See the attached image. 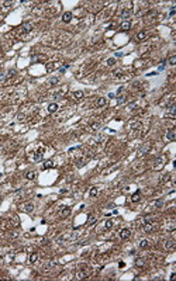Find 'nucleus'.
Here are the masks:
<instances>
[{
  "label": "nucleus",
  "instance_id": "34",
  "mask_svg": "<svg viewBox=\"0 0 176 281\" xmlns=\"http://www.w3.org/2000/svg\"><path fill=\"white\" fill-rule=\"evenodd\" d=\"M54 166V162L52 160H47L45 162V164H44V169H49V167H52Z\"/></svg>",
  "mask_w": 176,
  "mask_h": 281
},
{
  "label": "nucleus",
  "instance_id": "4",
  "mask_svg": "<svg viewBox=\"0 0 176 281\" xmlns=\"http://www.w3.org/2000/svg\"><path fill=\"white\" fill-rule=\"evenodd\" d=\"M32 30V24L31 23H27V24H23L18 30V34H23V32H30Z\"/></svg>",
  "mask_w": 176,
  "mask_h": 281
},
{
  "label": "nucleus",
  "instance_id": "17",
  "mask_svg": "<svg viewBox=\"0 0 176 281\" xmlns=\"http://www.w3.org/2000/svg\"><path fill=\"white\" fill-rule=\"evenodd\" d=\"M58 108H59V105L57 103H51L48 105V112H55V111H58Z\"/></svg>",
  "mask_w": 176,
  "mask_h": 281
},
{
  "label": "nucleus",
  "instance_id": "24",
  "mask_svg": "<svg viewBox=\"0 0 176 281\" xmlns=\"http://www.w3.org/2000/svg\"><path fill=\"white\" fill-rule=\"evenodd\" d=\"M96 216L94 215H89V219H88V225L90 226V225H93V224H96Z\"/></svg>",
  "mask_w": 176,
  "mask_h": 281
},
{
  "label": "nucleus",
  "instance_id": "18",
  "mask_svg": "<svg viewBox=\"0 0 176 281\" xmlns=\"http://www.w3.org/2000/svg\"><path fill=\"white\" fill-rule=\"evenodd\" d=\"M145 37H147V32L145 31H141V32H138L137 34V41H142V39H145Z\"/></svg>",
  "mask_w": 176,
  "mask_h": 281
},
{
  "label": "nucleus",
  "instance_id": "15",
  "mask_svg": "<svg viewBox=\"0 0 176 281\" xmlns=\"http://www.w3.org/2000/svg\"><path fill=\"white\" fill-rule=\"evenodd\" d=\"M120 28H121L123 31H128L130 28H131V23H130V21H124V23H121V24H120Z\"/></svg>",
  "mask_w": 176,
  "mask_h": 281
},
{
  "label": "nucleus",
  "instance_id": "35",
  "mask_svg": "<svg viewBox=\"0 0 176 281\" xmlns=\"http://www.w3.org/2000/svg\"><path fill=\"white\" fill-rule=\"evenodd\" d=\"M7 80V73H0V83H3V82H6Z\"/></svg>",
  "mask_w": 176,
  "mask_h": 281
},
{
  "label": "nucleus",
  "instance_id": "10",
  "mask_svg": "<svg viewBox=\"0 0 176 281\" xmlns=\"http://www.w3.org/2000/svg\"><path fill=\"white\" fill-rule=\"evenodd\" d=\"M83 96H85V93L82 90H78V91H73L72 93V97H73V100H80V99H83Z\"/></svg>",
  "mask_w": 176,
  "mask_h": 281
},
{
  "label": "nucleus",
  "instance_id": "7",
  "mask_svg": "<svg viewBox=\"0 0 176 281\" xmlns=\"http://www.w3.org/2000/svg\"><path fill=\"white\" fill-rule=\"evenodd\" d=\"M131 14H132V10L131 9H124L123 11H121V14H120V17L123 18V20H127V18L131 17Z\"/></svg>",
  "mask_w": 176,
  "mask_h": 281
},
{
  "label": "nucleus",
  "instance_id": "11",
  "mask_svg": "<svg viewBox=\"0 0 176 281\" xmlns=\"http://www.w3.org/2000/svg\"><path fill=\"white\" fill-rule=\"evenodd\" d=\"M140 198H141V191L137 190L135 193L131 195V201H132V203H138V201H140Z\"/></svg>",
  "mask_w": 176,
  "mask_h": 281
},
{
  "label": "nucleus",
  "instance_id": "19",
  "mask_svg": "<svg viewBox=\"0 0 176 281\" xmlns=\"http://www.w3.org/2000/svg\"><path fill=\"white\" fill-rule=\"evenodd\" d=\"M97 194H99L97 187H92V188H90V191H89V197H96Z\"/></svg>",
  "mask_w": 176,
  "mask_h": 281
},
{
  "label": "nucleus",
  "instance_id": "20",
  "mask_svg": "<svg viewBox=\"0 0 176 281\" xmlns=\"http://www.w3.org/2000/svg\"><path fill=\"white\" fill-rule=\"evenodd\" d=\"M69 214H70V208H63V209H61V216L62 218H66Z\"/></svg>",
  "mask_w": 176,
  "mask_h": 281
},
{
  "label": "nucleus",
  "instance_id": "33",
  "mask_svg": "<svg viewBox=\"0 0 176 281\" xmlns=\"http://www.w3.org/2000/svg\"><path fill=\"white\" fill-rule=\"evenodd\" d=\"M99 128H100V124H99V122H94V124L90 125V131H97Z\"/></svg>",
  "mask_w": 176,
  "mask_h": 281
},
{
  "label": "nucleus",
  "instance_id": "6",
  "mask_svg": "<svg viewBox=\"0 0 176 281\" xmlns=\"http://www.w3.org/2000/svg\"><path fill=\"white\" fill-rule=\"evenodd\" d=\"M21 209H23L24 212H28V214H30V212L34 211V204H32V203H26V204H23V205H21Z\"/></svg>",
  "mask_w": 176,
  "mask_h": 281
},
{
  "label": "nucleus",
  "instance_id": "30",
  "mask_svg": "<svg viewBox=\"0 0 176 281\" xmlns=\"http://www.w3.org/2000/svg\"><path fill=\"white\" fill-rule=\"evenodd\" d=\"M37 259H38V255H37V253H31V256H30V263H35V261H37Z\"/></svg>",
  "mask_w": 176,
  "mask_h": 281
},
{
  "label": "nucleus",
  "instance_id": "16",
  "mask_svg": "<svg viewBox=\"0 0 176 281\" xmlns=\"http://www.w3.org/2000/svg\"><path fill=\"white\" fill-rule=\"evenodd\" d=\"M89 274H90L89 271H78V274H76L78 277H76V278H78V280H82V278H88Z\"/></svg>",
  "mask_w": 176,
  "mask_h": 281
},
{
  "label": "nucleus",
  "instance_id": "25",
  "mask_svg": "<svg viewBox=\"0 0 176 281\" xmlns=\"http://www.w3.org/2000/svg\"><path fill=\"white\" fill-rule=\"evenodd\" d=\"M144 264H145V260H144V259H141V257H140V259L135 260V266H137V267H142Z\"/></svg>",
  "mask_w": 176,
  "mask_h": 281
},
{
  "label": "nucleus",
  "instance_id": "13",
  "mask_svg": "<svg viewBox=\"0 0 176 281\" xmlns=\"http://www.w3.org/2000/svg\"><path fill=\"white\" fill-rule=\"evenodd\" d=\"M70 20H72V13H69V11L63 13V16H62V21L63 23H70Z\"/></svg>",
  "mask_w": 176,
  "mask_h": 281
},
{
  "label": "nucleus",
  "instance_id": "26",
  "mask_svg": "<svg viewBox=\"0 0 176 281\" xmlns=\"http://www.w3.org/2000/svg\"><path fill=\"white\" fill-rule=\"evenodd\" d=\"M141 128V122H132L131 124V129L132 131H138Z\"/></svg>",
  "mask_w": 176,
  "mask_h": 281
},
{
  "label": "nucleus",
  "instance_id": "36",
  "mask_svg": "<svg viewBox=\"0 0 176 281\" xmlns=\"http://www.w3.org/2000/svg\"><path fill=\"white\" fill-rule=\"evenodd\" d=\"M168 62H169L171 65H176V56H175V55H172L171 58H169V61H168Z\"/></svg>",
  "mask_w": 176,
  "mask_h": 281
},
{
  "label": "nucleus",
  "instance_id": "12",
  "mask_svg": "<svg viewBox=\"0 0 176 281\" xmlns=\"http://www.w3.org/2000/svg\"><path fill=\"white\" fill-rule=\"evenodd\" d=\"M106 104H107V100L104 97H100V99L96 100V107H104Z\"/></svg>",
  "mask_w": 176,
  "mask_h": 281
},
{
  "label": "nucleus",
  "instance_id": "8",
  "mask_svg": "<svg viewBox=\"0 0 176 281\" xmlns=\"http://www.w3.org/2000/svg\"><path fill=\"white\" fill-rule=\"evenodd\" d=\"M176 138V131L173 129V128H171V129L166 132V139L168 141H175Z\"/></svg>",
  "mask_w": 176,
  "mask_h": 281
},
{
  "label": "nucleus",
  "instance_id": "1",
  "mask_svg": "<svg viewBox=\"0 0 176 281\" xmlns=\"http://www.w3.org/2000/svg\"><path fill=\"white\" fill-rule=\"evenodd\" d=\"M166 160H168L166 156H159L158 159L155 160V164L152 166V167H154V170H161V169L166 164Z\"/></svg>",
  "mask_w": 176,
  "mask_h": 281
},
{
  "label": "nucleus",
  "instance_id": "9",
  "mask_svg": "<svg viewBox=\"0 0 176 281\" xmlns=\"http://www.w3.org/2000/svg\"><path fill=\"white\" fill-rule=\"evenodd\" d=\"M163 247H165V249H173V247H175V240H173V239L165 240V242H163Z\"/></svg>",
  "mask_w": 176,
  "mask_h": 281
},
{
  "label": "nucleus",
  "instance_id": "37",
  "mask_svg": "<svg viewBox=\"0 0 176 281\" xmlns=\"http://www.w3.org/2000/svg\"><path fill=\"white\" fill-rule=\"evenodd\" d=\"M107 65H109V66L116 65V59H114V58H110V59H107Z\"/></svg>",
  "mask_w": 176,
  "mask_h": 281
},
{
  "label": "nucleus",
  "instance_id": "22",
  "mask_svg": "<svg viewBox=\"0 0 176 281\" xmlns=\"http://www.w3.org/2000/svg\"><path fill=\"white\" fill-rule=\"evenodd\" d=\"M70 238V233H65V235H62V236H59L58 238V242L59 243H63V240H66V239H69Z\"/></svg>",
  "mask_w": 176,
  "mask_h": 281
},
{
  "label": "nucleus",
  "instance_id": "14",
  "mask_svg": "<svg viewBox=\"0 0 176 281\" xmlns=\"http://www.w3.org/2000/svg\"><path fill=\"white\" fill-rule=\"evenodd\" d=\"M142 229H144L145 233H151V232L154 230V225L152 224H144V228H142Z\"/></svg>",
  "mask_w": 176,
  "mask_h": 281
},
{
  "label": "nucleus",
  "instance_id": "32",
  "mask_svg": "<svg viewBox=\"0 0 176 281\" xmlns=\"http://www.w3.org/2000/svg\"><path fill=\"white\" fill-rule=\"evenodd\" d=\"M26 177L28 179V180H34L35 179V172H28V173L26 174Z\"/></svg>",
  "mask_w": 176,
  "mask_h": 281
},
{
  "label": "nucleus",
  "instance_id": "3",
  "mask_svg": "<svg viewBox=\"0 0 176 281\" xmlns=\"http://www.w3.org/2000/svg\"><path fill=\"white\" fill-rule=\"evenodd\" d=\"M149 149H151V142L144 143V145H142V146H141L140 149H138V156H144V155H147Z\"/></svg>",
  "mask_w": 176,
  "mask_h": 281
},
{
  "label": "nucleus",
  "instance_id": "27",
  "mask_svg": "<svg viewBox=\"0 0 176 281\" xmlns=\"http://www.w3.org/2000/svg\"><path fill=\"white\" fill-rule=\"evenodd\" d=\"M104 228H106V229H111V228H113V221H111V219H107V221H106V222H104Z\"/></svg>",
  "mask_w": 176,
  "mask_h": 281
},
{
  "label": "nucleus",
  "instance_id": "21",
  "mask_svg": "<svg viewBox=\"0 0 176 281\" xmlns=\"http://www.w3.org/2000/svg\"><path fill=\"white\" fill-rule=\"evenodd\" d=\"M148 246H149V242H148L147 239H142V240L140 242V247H141V249H147Z\"/></svg>",
  "mask_w": 176,
  "mask_h": 281
},
{
  "label": "nucleus",
  "instance_id": "23",
  "mask_svg": "<svg viewBox=\"0 0 176 281\" xmlns=\"http://www.w3.org/2000/svg\"><path fill=\"white\" fill-rule=\"evenodd\" d=\"M58 83H59V79H58V77H52V79H49L48 84H49V86H57Z\"/></svg>",
  "mask_w": 176,
  "mask_h": 281
},
{
  "label": "nucleus",
  "instance_id": "28",
  "mask_svg": "<svg viewBox=\"0 0 176 281\" xmlns=\"http://www.w3.org/2000/svg\"><path fill=\"white\" fill-rule=\"evenodd\" d=\"M163 204H165V203H163V200H158V201H155V203H154V207L155 208H162Z\"/></svg>",
  "mask_w": 176,
  "mask_h": 281
},
{
  "label": "nucleus",
  "instance_id": "38",
  "mask_svg": "<svg viewBox=\"0 0 176 281\" xmlns=\"http://www.w3.org/2000/svg\"><path fill=\"white\" fill-rule=\"evenodd\" d=\"M124 266H125V264H124V261H120V264H118V267H120V268H123Z\"/></svg>",
  "mask_w": 176,
  "mask_h": 281
},
{
  "label": "nucleus",
  "instance_id": "29",
  "mask_svg": "<svg viewBox=\"0 0 176 281\" xmlns=\"http://www.w3.org/2000/svg\"><path fill=\"white\" fill-rule=\"evenodd\" d=\"M168 180H171V174H169V173L163 174L162 177H161V183H166Z\"/></svg>",
  "mask_w": 176,
  "mask_h": 281
},
{
  "label": "nucleus",
  "instance_id": "39",
  "mask_svg": "<svg viewBox=\"0 0 176 281\" xmlns=\"http://www.w3.org/2000/svg\"><path fill=\"white\" fill-rule=\"evenodd\" d=\"M109 97H110V99H114L116 94H114V93H110V94H109Z\"/></svg>",
  "mask_w": 176,
  "mask_h": 281
},
{
  "label": "nucleus",
  "instance_id": "2",
  "mask_svg": "<svg viewBox=\"0 0 176 281\" xmlns=\"http://www.w3.org/2000/svg\"><path fill=\"white\" fill-rule=\"evenodd\" d=\"M44 151H45L44 146H40L37 151H35V153H34V160L35 162H40V160L44 157Z\"/></svg>",
  "mask_w": 176,
  "mask_h": 281
},
{
  "label": "nucleus",
  "instance_id": "31",
  "mask_svg": "<svg viewBox=\"0 0 176 281\" xmlns=\"http://www.w3.org/2000/svg\"><path fill=\"white\" fill-rule=\"evenodd\" d=\"M125 99H127V96H125V94H123V96H120L118 99H117V104H118V105H120V104H123L124 101H125Z\"/></svg>",
  "mask_w": 176,
  "mask_h": 281
},
{
  "label": "nucleus",
  "instance_id": "5",
  "mask_svg": "<svg viewBox=\"0 0 176 281\" xmlns=\"http://www.w3.org/2000/svg\"><path fill=\"white\" fill-rule=\"evenodd\" d=\"M130 236H131V230L128 229V228H124V229L120 230V239L125 240V239H128Z\"/></svg>",
  "mask_w": 176,
  "mask_h": 281
}]
</instances>
